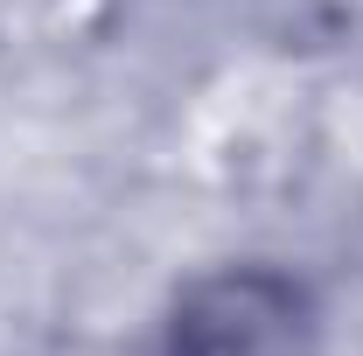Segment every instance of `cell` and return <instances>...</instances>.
<instances>
[{
  "label": "cell",
  "instance_id": "obj_1",
  "mask_svg": "<svg viewBox=\"0 0 363 356\" xmlns=\"http://www.w3.org/2000/svg\"><path fill=\"white\" fill-rule=\"evenodd\" d=\"M301 294L279 279H217L175 314V356H279Z\"/></svg>",
  "mask_w": 363,
  "mask_h": 356
}]
</instances>
